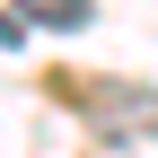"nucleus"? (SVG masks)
<instances>
[{"label": "nucleus", "mask_w": 158, "mask_h": 158, "mask_svg": "<svg viewBox=\"0 0 158 158\" xmlns=\"http://www.w3.org/2000/svg\"><path fill=\"white\" fill-rule=\"evenodd\" d=\"M18 9H27V27H88V18H97V0H18Z\"/></svg>", "instance_id": "nucleus-2"}, {"label": "nucleus", "mask_w": 158, "mask_h": 158, "mask_svg": "<svg viewBox=\"0 0 158 158\" xmlns=\"http://www.w3.org/2000/svg\"><path fill=\"white\" fill-rule=\"evenodd\" d=\"M79 106H88V123L114 132V141H132V132H149V141H158V97H149V88H88Z\"/></svg>", "instance_id": "nucleus-1"}, {"label": "nucleus", "mask_w": 158, "mask_h": 158, "mask_svg": "<svg viewBox=\"0 0 158 158\" xmlns=\"http://www.w3.org/2000/svg\"><path fill=\"white\" fill-rule=\"evenodd\" d=\"M27 44V9H0V53H18Z\"/></svg>", "instance_id": "nucleus-3"}]
</instances>
